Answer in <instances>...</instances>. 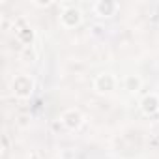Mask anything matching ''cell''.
<instances>
[{"label":"cell","mask_w":159,"mask_h":159,"mask_svg":"<svg viewBox=\"0 0 159 159\" xmlns=\"http://www.w3.org/2000/svg\"><path fill=\"white\" fill-rule=\"evenodd\" d=\"M60 21H62V25L66 28H73V26H77L79 23L83 21V15H81V11H79L75 6H71V8L64 10V13L60 15Z\"/></svg>","instance_id":"obj_3"},{"label":"cell","mask_w":159,"mask_h":159,"mask_svg":"<svg viewBox=\"0 0 159 159\" xmlns=\"http://www.w3.org/2000/svg\"><path fill=\"white\" fill-rule=\"evenodd\" d=\"M140 109L148 116H153L155 112H159V96L157 94H146L140 101Z\"/></svg>","instance_id":"obj_5"},{"label":"cell","mask_w":159,"mask_h":159,"mask_svg":"<svg viewBox=\"0 0 159 159\" xmlns=\"http://www.w3.org/2000/svg\"><path fill=\"white\" fill-rule=\"evenodd\" d=\"M34 90V83H32V79L26 77V75H19L15 77V81H13V92L17 98H28Z\"/></svg>","instance_id":"obj_1"},{"label":"cell","mask_w":159,"mask_h":159,"mask_svg":"<svg viewBox=\"0 0 159 159\" xmlns=\"http://www.w3.org/2000/svg\"><path fill=\"white\" fill-rule=\"evenodd\" d=\"M124 83H125V90H129V92H137L140 88V84H142V81L137 75H127Z\"/></svg>","instance_id":"obj_7"},{"label":"cell","mask_w":159,"mask_h":159,"mask_svg":"<svg viewBox=\"0 0 159 159\" xmlns=\"http://www.w3.org/2000/svg\"><path fill=\"white\" fill-rule=\"evenodd\" d=\"M114 86H116V79L111 73H99L94 81V88L99 94H109L114 90Z\"/></svg>","instance_id":"obj_2"},{"label":"cell","mask_w":159,"mask_h":159,"mask_svg":"<svg viewBox=\"0 0 159 159\" xmlns=\"http://www.w3.org/2000/svg\"><path fill=\"white\" fill-rule=\"evenodd\" d=\"M67 129H79L83 124V114L79 112L77 109H69L62 114V120H60Z\"/></svg>","instance_id":"obj_4"},{"label":"cell","mask_w":159,"mask_h":159,"mask_svg":"<svg viewBox=\"0 0 159 159\" xmlns=\"http://www.w3.org/2000/svg\"><path fill=\"white\" fill-rule=\"evenodd\" d=\"M116 8H118V4H116V2H109V0H101V2H98V4L94 6L96 13H98L99 17H111V15L116 11Z\"/></svg>","instance_id":"obj_6"}]
</instances>
